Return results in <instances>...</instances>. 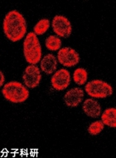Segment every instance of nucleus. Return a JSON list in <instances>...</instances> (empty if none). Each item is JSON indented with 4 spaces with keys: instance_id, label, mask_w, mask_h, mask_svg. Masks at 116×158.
Listing matches in <instances>:
<instances>
[{
    "instance_id": "dca6fc26",
    "label": "nucleus",
    "mask_w": 116,
    "mask_h": 158,
    "mask_svg": "<svg viewBox=\"0 0 116 158\" xmlns=\"http://www.w3.org/2000/svg\"><path fill=\"white\" fill-rule=\"evenodd\" d=\"M105 126L100 120H95L92 122L87 127V131L90 136H98L100 135L105 129Z\"/></svg>"
},
{
    "instance_id": "f03ea898",
    "label": "nucleus",
    "mask_w": 116,
    "mask_h": 158,
    "mask_svg": "<svg viewBox=\"0 0 116 158\" xmlns=\"http://www.w3.org/2000/svg\"><path fill=\"white\" fill-rule=\"evenodd\" d=\"M23 56L30 65H37L42 58V51L38 36L33 32L27 33L22 44Z\"/></svg>"
},
{
    "instance_id": "9d476101",
    "label": "nucleus",
    "mask_w": 116,
    "mask_h": 158,
    "mask_svg": "<svg viewBox=\"0 0 116 158\" xmlns=\"http://www.w3.org/2000/svg\"><path fill=\"white\" fill-rule=\"evenodd\" d=\"M82 110L87 117L91 118H98L100 117L102 108L100 102L94 98H87L83 102Z\"/></svg>"
},
{
    "instance_id": "2eb2a0df",
    "label": "nucleus",
    "mask_w": 116,
    "mask_h": 158,
    "mask_svg": "<svg viewBox=\"0 0 116 158\" xmlns=\"http://www.w3.org/2000/svg\"><path fill=\"white\" fill-rule=\"evenodd\" d=\"M50 26H51V22L48 19H41L33 27V33L37 36L43 35L48 30Z\"/></svg>"
},
{
    "instance_id": "f3484780",
    "label": "nucleus",
    "mask_w": 116,
    "mask_h": 158,
    "mask_svg": "<svg viewBox=\"0 0 116 158\" xmlns=\"http://www.w3.org/2000/svg\"><path fill=\"white\" fill-rule=\"evenodd\" d=\"M4 82H5V76L3 72L0 70V87H3Z\"/></svg>"
},
{
    "instance_id": "ddd939ff",
    "label": "nucleus",
    "mask_w": 116,
    "mask_h": 158,
    "mask_svg": "<svg viewBox=\"0 0 116 158\" xmlns=\"http://www.w3.org/2000/svg\"><path fill=\"white\" fill-rule=\"evenodd\" d=\"M88 80V73L84 68H78L73 73V81L79 86L86 85Z\"/></svg>"
},
{
    "instance_id": "6e6552de",
    "label": "nucleus",
    "mask_w": 116,
    "mask_h": 158,
    "mask_svg": "<svg viewBox=\"0 0 116 158\" xmlns=\"http://www.w3.org/2000/svg\"><path fill=\"white\" fill-rule=\"evenodd\" d=\"M42 80L40 68L37 65H28L22 73V81L27 88L38 87Z\"/></svg>"
},
{
    "instance_id": "4468645a",
    "label": "nucleus",
    "mask_w": 116,
    "mask_h": 158,
    "mask_svg": "<svg viewBox=\"0 0 116 158\" xmlns=\"http://www.w3.org/2000/svg\"><path fill=\"white\" fill-rule=\"evenodd\" d=\"M62 39L56 35H50L45 42L46 48L51 52H58L62 48Z\"/></svg>"
},
{
    "instance_id": "f8f14e48",
    "label": "nucleus",
    "mask_w": 116,
    "mask_h": 158,
    "mask_svg": "<svg viewBox=\"0 0 116 158\" xmlns=\"http://www.w3.org/2000/svg\"><path fill=\"white\" fill-rule=\"evenodd\" d=\"M100 121L106 127L110 128L116 127V108L115 107H108L101 112Z\"/></svg>"
},
{
    "instance_id": "0eeeda50",
    "label": "nucleus",
    "mask_w": 116,
    "mask_h": 158,
    "mask_svg": "<svg viewBox=\"0 0 116 158\" xmlns=\"http://www.w3.org/2000/svg\"><path fill=\"white\" fill-rule=\"evenodd\" d=\"M71 76L70 72L66 68H61L55 72L51 78V87L56 91L66 90L70 84Z\"/></svg>"
},
{
    "instance_id": "39448f33",
    "label": "nucleus",
    "mask_w": 116,
    "mask_h": 158,
    "mask_svg": "<svg viewBox=\"0 0 116 158\" xmlns=\"http://www.w3.org/2000/svg\"><path fill=\"white\" fill-rule=\"evenodd\" d=\"M51 27L56 36L60 38H67L72 33V25L70 20L63 15H56L51 21Z\"/></svg>"
},
{
    "instance_id": "423d86ee",
    "label": "nucleus",
    "mask_w": 116,
    "mask_h": 158,
    "mask_svg": "<svg viewBox=\"0 0 116 158\" xmlns=\"http://www.w3.org/2000/svg\"><path fill=\"white\" fill-rule=\"evenodd\" d=\"M57 62L66 68H72L80 63L81 57L75 49L70 47H64L57 52Z\"/></svg>"
},
{
    "instance_id": "1a4fd4ad",
    "label": "nucleus",
    "mask_w": 116,
    "mask_h": 158,
    "mask_svg": "<svg viewBox=\"0 0 116 158\" xmlns=\"http://www.w3.org/2000/svg\"><path fill=\"white\" fill-rule=\"evenodd\" d=\"M85 91L81 87H73L64 95V102L69 107H76L83 102Z\"/></svg>"
},
{
    "instance_id": "9b49d317",
    "label": "nucleus",
    "mask_w": 116,
    "mask_h": 158,
    "mask_svg": "<svg viewBox=\"0 0 116 158\" xmlns=\"http://www.w3.org/2000/svg\"><path fill=\"white\" fill-rule=\"evenodd\" d=\"M57 66L58 62L57 57L52 53H47L40 61V70L48 75L53 74L57 71Z\"/></svg>"
},
{
    "instance_id": "20e7f679",
    "label": "nucleus",
    "mask_w": 116,
    "mask_h": 158,
    "mask_svg": "<svg viewBox=\"0 0 116 158\" xmlns=\"http://www.w3.org/2000/svg\"><path fill=\"white\" fill-rule=\"evenodd\" d=\"M85 92L94 99H103L110 97L114 93L113 87L100 79H94L85 85Z\"/></svg>"
},
{
    "instance_id": "7ed1b4c3",
    "label": "nucleus",
    "mask_w": 116,
    "mask_h": 158,
    "mask_svg": "<svg viewBox=\"0 0 116 158\" xmlns=\"http://www.w3.org/2000/svg\"><path fill=\"white\" fill-rule=\"evenodd\" d=\"M2 94L6 100L12 103H22L29 98V90L24 84L18 81H11L3 85Z\"/></svg>"
},
{
    "instance_id": "f257e3e1",
    "label": "nucleus",
    "mask_w": 116,
    "mask_h": 158,
    "mask_svg": "<svg viewBox=\"0 0 116 158\" xmlns=\"http://www.w3.org/2000/svg\"><path fill=\"white\" fill-rule=\"evenodd\" d=\"M3 30L8 40L17 43L27 34V21L20 12L11 10L6 14L3 21Z\"/></svg>"
}]
</instances>
